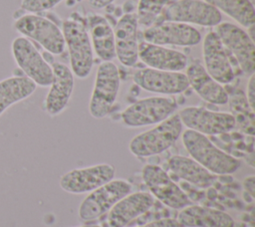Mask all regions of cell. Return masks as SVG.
<instances>
[{"label": "cell", "instance_id": "cell-1", "mask_svg": "<svg viewBox=\"0 0 255 227\" xmlns=\"http://www.w3.org/2000/svg\"><path fill=\"white\" fill-rule=\"evenodd\" d=\"M182 143L193 160L215 175L232 174L241 163L236 157L215 146L209 138L191 129L181 133Z\"/></svg>", "mask_w": 255, "mask_h": 227}, {"label": "cell", "instance_id": "cell-2", "mask_svg": "<svg viewBox=\"0 0 255 227\" xmlns=\"http://www.w3.org/2000/svg\"><path fill=\"white\" fill-rule=\"evenodd\" d=\"M182 122L178 114H173L154 127L131 138L128 149L136 157H149L168 149L182 133Z\"/></svg>", "mask_w": 255, "mask_h": 227}, {"label": "cell", "instance_id": "cell-3", "mask_svg": "<svg viewBox=\"0 0 255 227\" xmlns=\"http://www.w3.org/2000/svg\"><path fill=\"white\" fill-rule=\"evenodd\" d=\"M62 32L69 50L72 73L79 79L89 77L94 65V52L87 27L71 17L63 22Z\"/></svg>", "mask_w": 255, "mask_h": 227}, {"label": "cell", "instance_id": "cell-4", "mask_svg": "<svg viewBox=\"0 0 255 227\" xmlns=\"http://www.w3.org/2000/svg\"><path fill=\"white\" fill-rule=\"evenodd\" d=\"M13 27L21 36L38 43L52 55H61L65 50L62 29L44 16L35 13L24 14L15 19Z\"/></svg>", "mask_w": 255, "mask_h": 227}, {"label": "cell", "instance_id": "cell-5", "mask_svg": "<svg viewBox=\"0 0 255 227\" xmlns=\"http://www.w3.org/2000/svg\"><path fill=\"white\" fill-rule=\"evenodd\" d=\"M120 73L115 63L106 61L99 65L94 89L89 103V112L94 118H104L114 107L120 90Z\"/></svg>", "mask_w": 255, "mask_h": 227}, {"label": "cell", "instance_id": "cell-6", "mask_svg": "<svg viewBox=\"0 0 255 227\" xmlns=\"http://www.w3.org/2000/svg\"><path fill=\"white\" fill-rule=\"evenodd\" d=\"M177 104L170 97H149L140 99L128 108L122 114V121L128 127H141L159 123L174 114Z\"/></svg>", "mask_w": 255, "mask_h": 227}, {"label": "cell", "instance_id": "cell-7", "mask_svg": "<svg viewBox=\"0 0 255 227\" xmlns=\"http://www.w3.org/2000/svg\"><path fill=\"white\" fill-rule=\"evenodd\" d=\"M12 56L23 72L36 86L49 87L53 80V70L33 42L23 36L15 38L11 44Z\"/></svg>", "mask_w": 255, "mask_h": 227}, {"label": "cell", "instance_id": "cell-8", "mask_svg": "<svg viewBox=\"0 0 255 227\" xmlns=\"http://www.w3.org/2000/svg\"><path fill=\"white\" fill-rule=\"evenodd\" d=\"M131 184L125 179H112L89 192L79 206V217L89 222L109 212L124 196L131 191Z\"/></svg>", "mask_w": 255, "mask_h": 227}, {"label": "cell", "instance_id": "cell-9", "mask_svg": "<svg viewBox=\"0 0 255 227\" xmlns=\"http://www.w3.org/2000/svg\"><path fill=\"white\" fill-rule=\"evenodd\" d=\"M163 21L217 26L222 21L221 12L204 0H176L164 7L160 14Z\"/></svg>", "mask_w": 255, "mask_h": 227}, {"label": "cell", "instance_id": "cell-10", "mask_svg": "<svg viewBox=\"0 0 255 227\" xmlns=\"http://www.w3.org/2000/svg\"><path fill=\"white\" fill-rule=\"evenodd\" d=\"M178 115L187 129L204 135L223 134L231 131L236 125L232 114L213 112L200 107H186L179 111Z\"/></svg>", "mask_w": 255, "mask_h": 227}, {"label": "cell", "instance_id": "cell-11", "mask_svg": "<svg viewBox=\"0 0 255 227\" xmlns=\"http://www.w3.org/2000/svg\"><path fill=\"white\" fill-rule=\"evenodd\" d=\"M141 177L150 194L165 206L172 209H182L191 204L188 196L160 166L144 165L141 170Z\"/></svg>", "mask_w": 255, "mask_h": 227}, {"label": "cell", "instance_id": "cell-12", "mask_svg": "<svg viewBox=\"0 0 255 227\" xmlns=\"http://www.w3.org/2000/svg\"><path fill=\"white\" fill-rule=\"evenodd\" d=\"M215 33L224 48L235 57L240 69L246 75L255 72V44L246 31L230 22H221Z\"/></svg>", "mask_w": 255, "mask_h": 227}, {"label": "cell", "instance_id": "cell-13", "mask_svg": "<svg viewBox=\"0 0 255 227\" xmlns=\"http://www.w3.org/2000/svg\"><path fill=\"white\" fill-rule=\"evenodd\" d=\"M116 169L109 163H99L96 165L75 168L60 178L61 188L72 194L89 193L96 188L114 179Z\"/></svg>", "mask_w": 255, "mask_h": 227}, {"label": "cell", "instance_id": "cell-14", "mask_svg": "<svg viewBox=\"0 0 255 227\" xmlns=\"http://www.w3.org/2000/svg\"><path fill=\"white\" fill-rule=\"evenodd\" d=\"M143 41L159 46H195L201 41L200 32L191 25L163 21L143 31Z\"/></svg>", "mask_w": 255, "mask_h": 227}, {"label": "cell", "instance_id": "cell-15", "mask_svg": "<svg viewBox=\"0 0 255 227\" xmlns=\"http://www.w3.org/2000/svg\"><path fill=\"white\" fill-rule=\"evenodd\" d=\"M133 82L146 92L160 95H177L189 88L186 75L181 72L143 68L135 71Z\"/></svg>", "mask_w": 255, "mask_h": 227}, {"label": "cell", "instance_id": "cell-16", "mask_svg": "<svg viewBox=\"0 0 255 227\" xmlns=\"http://www.w3.org/2000/svg\"><path fill=\"white\" fill-rule=\"evenodd\" d=\"M53 70V80L50 90L44 101L45 112L56 116L60 114L68 106L74 91V74L71 69L60 62L50 63Z\"/></svg>", "mask_w": 255, "mask_h": 227}, {"label": "cell", "instance_id": "cell-17", "mask_svg": "<svg viewBox=\"0 0 255 227\" xmlns=\"http://www.w3.org/2000/svg\"><path fill=\"white\" fill-rule=\"evenodd\" d=\"M138 22L136 14L126 13L114 29L116 58L126 67H133L138 61Z\"/></svg>", "mask_w": 255, "mask_h": 227}, {"label": "cell", "instance_id": "cell-18", "mask_svg": "<svg viewBox=\"0 0 255 227\" xmlns=\"http://www.w3.org/2000/svg\"><path fill=\"white\" fill-rule=\"evenodd\" d=\"M202 56L204 69L209 76L219 84H229L233 81L235 75L219 37L215 32H209L205 35L202 44Z\"/></svg>", "mask_w": 255, "mask_h": 227}, {"label": "cell", "instance_id": "cell-19", "mask_svg": "<svg viewBox=\"0 0 255 227\" xmlns=\"http://www.w3.org/2000/svg\"><path fill=\"white\" fill-rule=\"evenodd\" d=\"M153 203L154 197L148 192L128 193L109 211V227H126L132 220L148 211Z\"/></svg>", "mask_w": 255, "mask_h": 227}, {"label": "cell", "instance_id": "cell-20", "mask_svg": "<svg viewBox=\"0 0 255 227\" xmlns=\"http://www.w3.org/2000/svg\"><path fill=\"white\" fill-rule=\"evenodd\" d=\"M138 59L148 68L162 71L180 72L188 65V59L182 52L145 41L138 43Z\"/></svg>", "mask_w": 255, "mask_h": 227}, {"label": "cell", "instance_id": "cell-21", "mask_svg": "<svg viewBox=\"0 0 255 227\" xmlns=\"http://www.w3.org/2000/svg\"><path fill=\"white\" fill-rule=\"evenodd\" d=\"M185 69L189 86L203 101L217 106L228 103L229 96L225 89L209 76L199 60H193Z\"/></svg>", "mask_w": 255, "mask_h": 227}, {"label": "cell", "instance_id": "cell-22", "mask_svg": "<svg viewBox=\"0 0 255 227\" xmlns=\"http://www.w3.org/2000/svg\"><path fill=\"white\" fill-rule=\"evenodd\" d=\"M88 33L93 50L97 56L106 61H113L116 58L114 29L110 22L102 15L92 13L88 16Z\"/></svg>", "mask_w": 255, "mask_h": 227}, {"label": "cell", "instance_id": "cell-23", "mask_svg": "<svg viewBox=\"0 0 255 227\" xmlns=\"http://www.w3.org/2000/svg\"><path fill=\"white\" fill-rule=\"evenodd\" d=\"M177 222L184 227H234V220L228 213L192 204L181 209Z\"/></svg>", "mask_w": 255, "mask_h": 227}, {"label": "cell", "instance_id": "cell-24", "mask_svg": "<svg viewBox=\"0 0 255 227\" xmlns=\"http://www.w3.org/2000/svg\"><path fill=\"white\" fill-rule=\"evenodd\" d=\"M167 165L175 176L200 188H207L216 180L215 174L187 156L174 155L168 159Z\"/></svg>", "mask_w": 255, "mask_h": 227}, {"label": "cell", "instance_id": "cell-25", "mask_svg": "<svg viewBox=\"0 0 255 227\" xmlns=\"http://www.w3.org/2000/svg\"><path fill=\"white\" fill-rule=\"evenodd\" d=\"M36 88L26 76H12L0 81V116L11 106L29 98Z\"/></svg>", "mask_w": 255, "mask_h": 227}, {"label": "cell", "instance_id": "cell-26", "mask_svg": "<svg viewBox=\"0 0 255 227\" xmlns=\"http://www.w3.org/2000/svg\"><path fill=\"white\" fill-rule=\"evenodd\" d=\"M220 12L231 17L239 25L249 28L255 25V9L250 0H204Z\"/></svg>", "mask_w": 255, "mask_h": 227}, {"label": "cell", "instance_id": "cell-27", "mask_svg": "<svg viewBox=\"0 0 255 227\" xmlns=\"http://www.w3.org/2000/svg\"><path fill=\"white\" fill-rule=\"evenodd\" d=\"M168 1L169 0H139L136 13L138 25L144 28L153 25L159 18Z\"/></svg>", "mask_w": 255, "mask_h": 227}, {"label": "cell", "instance_id": "cell-28", "mask_svg": "<svg viewBox=\"0 0 255 227\" xmlns=\"http://www.w3.org/2000/svg\"><path fill=\"white\" fill-rule=\"evenodd\" d=\"M63 0H22L20 8L28 13H41L54 8Z\"/></svg>", "mask_w": 255, "mask_h": 227}, {"label": "cell", "instance_id": "cell-29", "mask_svg": "<svg viewBox=\"0 0 255 227\" xmlns=\"http://www.w3.org/2000/svg\"><path fill=\"white\" fill-rule=\"evenodd\" d=\"M247 103L252 112L255 109V74L250 75L247 84Z\"/></svg>", "mask_w": 255, "mask_h": 227}, {"label": "cell", "instance_id": "cell-30", "mask_svg": "<svg viewBox=\"0 0 255 227\" xmlns=\"http://www.w3.org/2000/svg\"><path fill=\"white\" fill-rule=\"evenodd\" d=\"M179 223L177 220L172 219V218H165V219H160V220H155L152 222H149L145 225L138 226V227H179Z\"/></svg>", "mask_w": 255, "mask_h": 227}, {"label": "cell", "instance_id": "cell-31", "mask_svg": "<svg viewBox=\"0 0 255 227\" xmlns=\"http://www.w3.org/2000/svg\"><path fill=\"white\" fill-rule=\"evenodd\" d=\"M242 184H243L244 190L252 198H254V196H255V176L254 175H250V176L245 177Z\"/></svg>", "mask_w": 255, "mask_h": 227}, {"label": "cell", "instance_id": "cell-32", "mask_svg": "<svg viewBox=\"0 0 255 227\" xmlns=\"http://www.w3.org/2000/svg\"><path fill=\"white\" fill-rule=\"evenodd\" d=\"M114 1L115 0H89V4L96 9H102L111 5Z\"/></svg>", "mask_w": 255, "mask_h": 227}, {"label": "cell", "instance_id": "cell-33", "mask_svg": "<svg viewBox=\"0 0 255 227\" xmlns=\"http://www.w3.org/2000/svg\"><path fill=\"white\" fill-rule=\"evenodd\" d=\"M78 227H101L98 225H83V226H78Z\"/></svg>", "mask_w": 255, "mask_h": 227}, {"label": "cell", "instance_id": "cell-34", "mask_svg": "<svg viewBox=\"0 0 255 227\" xmlns=\"http://www.w3.org/2000/svg\"><path fill=\"white\" fill-rule=\"evenodd\" d=\"M77 1H82V0H77Z\"/></svg>", "mask_w": 255, "mask_h": 227}]
</instances>
